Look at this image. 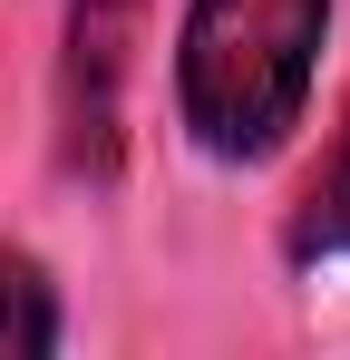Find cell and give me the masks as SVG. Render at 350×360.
<instances>
[{
  "label": "cell",
  "mask_w": 350,
  "mask_h": 360,
  "mask_svg": "<svg viewBox=\"0 0 350 360\" xmlns=\"http://www.w3.org/2000/svg\"><path fill=\"white\" fill-rule=\"evenodd\" d=\"M331 30H341V0H175L166 117L185 156H205L214 176L273 166L311 127Z\"/></svg>",
  "instance_id": "obj_1"
},
{
  "label": "cell",
  "mask_w": 350,
  "mask_h": 360,
  "mask_svg": "<svg viewBox=\"0 0 350 360\" xmlns=\"http://www.w3.org/2000/svg\"><path fill=\"white\" fill-rule=\"evenodd\" d=\"M156 0H58L49 39V166L88 205L127 185V136H136V59H146Z\"/></svg>",
  "instance_id": "obj_2"
},
{
  "label": "cell",
  "mask_w": 350,
  "mask_h": 360,
  "mask_svg": "<svg viewBox=\"0 0 350 360\" xmlns=\"http://www.w3.org/2000/svg\"><path fill=\"white\" fill-rule=\"evenodd\" d=\"M273 253H283L292 283H350V88H341V108H331L321 156L302 166L283 224H273Z\"/></svg>",
  "instance_id": "obj_3"
},
{
  "label": "cell",
  "mask_w": 350,
  "mask_h": 360,
  "mask_svg": "<svg viewBox=\"0 0 350 360\" xmlns=\"http://www.w3.org/2000/svg\"><path fill=\"white\" fill-rule=\"evenodd\" d=\"M58 351H68L58 263L30 243H0V360H58Z\"/></svg>",
  "instance_id": "obj_4"
}]
</instances>
